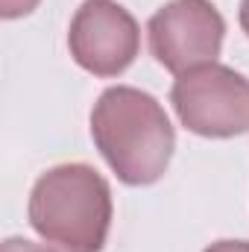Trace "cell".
Here are the masks:
<instances>
[{"mask_svg":"<svg viewBox=\"0 0 249 252\" xmlns=\"http://www.w3.org/2000/svg\"><path fill=\"white\" fill-rule=\"evenodd\" d=\"M30 223L64 252H100L112 223V193L88 164L47 170L30 196Z\"/></svg>","mask_w":249,"mask_h":252,"instance_id":"2","label":"cell"},{"mask_svg":"<svg viewBox=\"0 0 249 252\" xmlns=\"http://www.w3.org/2000/svg\"><path fill=\"white\" fill-rule=\"evenodd\" d=\"M0 252H50L47 247H41V244H32V241H21V238H9L6 244H3V250Z\"/></svg>","mask_w":249,"mask_h":252,"instance_id":"7","label":"cell"},{"mask_svg":"<svg viewBox=\"0 0 249 252\" xmlns=\"http://www.w3.org/2000/svg\"><path fill=\"white\" fill-rule=\"evenodd\" d=\"M38 6V0H0V15L3 18H24Z\"/></svg>","mask_w":249,"mask_h":252,"instance_id":"6","label":"cell"},{"mask_svg":"<svg viewBox=\"0 0 249 252\" xmlns=\"http://www.w3.org/2000/svg\"><path fill=\"white\" fill-rule=\"evenodd\" d=\"M226 24L208 0H173L150 21V50L173 73L214 64Z\"/></svg>","mask_w":249,"mask_h":252,"instance_id":"4","label":"cell"},{"mask_svg":"<svg viewBox=\"0 0 249 252\" xmlns=\"http://www.w3.org/2000/svg\"><path fill=\"white\" fill-rule=\"evenodd\" d=\"M241 27H244V32L249 35V0L241 3Z\"/></svg>","mask_w":249,"mask_h":252,"instance_id":"9","label":"cell"},{"mask_svg":"<svg viewBox=\"0 0 249 252\" xmlns=\"http://www.w3.org/2000/svg\"><path fill=\"white\" fill-rule=\"evenodd\" d=\"M179 121L202 138H232L249 129V82L223 64H202L173 85Z\"/></svg>","mask_w":249,"mask_h":252,"instance_id":"3","label":"cell"},{"mask_svg":"<svg viewBox=\"0 0 249 252\" xmlns=\"http://www.w3.org/2000/svg\"><path fill=\"white\" fill-rule=\"evenodd\" d=\"M91 132L126 185H153L164 176L173 156V126L164 109L138 88H109L91 115Z\"/></svg>","mask_w":249,"mask_h":252,"instance_id":"1","label":"cell"},{"mask_svg":"<svg viewBox=\"0 0 249 252\" xmlns=\"http://www.w3.org/2000/svg\"><path fill=\"white\" fill-rule=\"evenodd\" d=\"M205 252H249V244L247 241H220V244L208 247Z\"/></svg>","mask_w":249,"mask_h":252,"instance_id":"8","label":"cell"},{"mask_svg":"<svg viewBox=\"0 0 249 252\" xmlns=\"http://www.w3.org/2000/svg\"><path fill=\"white\" fill-rule=\"evenodd\" d=\"M70 56L94 76H118L138 56V24L115 0H85L67 32Z\"/></svg>","mask_w":249,"mask_h":252,"instance_id":"5","label":"cell"}]
</instances>
